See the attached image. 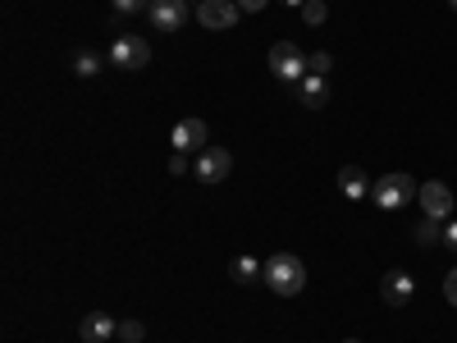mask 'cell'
<instances>
[{"mask_svg": "<svg viewBox=\"0 0 457 343\" xmlns=\"http://www.w3.org/2000/svg\"><path fill=\"white\" fill-rule=\"evenodd\" d=\"M265 284H270V293H279V297H297L302 289H307V265H302L293 252H275V256H265Z\"/></svg>", "mask_w": 457, "mask_h": 343, "instance_id": "cell-1", "label": "cell"}, {"mask_svg": "<svg viewBox=\"0 0 457 343\" xmlns=\"http://www.w3.org/2000/svg\"><path fill=\"white\" fill-rule=\"evenodd\" d=\"M416 193H421V183H416L411 174H403V170H394V174H385L375 188H370V197H375V206L379 211H403Z\"/></svg>", "mask_w": 457, "mask_h": 343, "instance_id": "cell-2", "label": "cell"}, {"mask_svg": "<svg viewBox=\"0 0 457 343\" xmlns=\"http://www.w3.org/2000/svg\"><path fill=\"white\" fill-rule=\"evenodd\" d=\"M270 73H275L279 83H293V88H297V83L312 73V64H307V55H302L293 42H275V46H270Z\"/></svg>", "mask_w": 457, "mask_h": 343, "instance_id": "cell-3", "label": "cell"}, {"mask_svg": "<svg viewBox=\"0 0 457 343\" xmlns=\"http://www.w3.org/2000/svg\"><path fill=\"white\" fill-rule=\"evenodd\" d=\"M110 64L114 69H142V64H151V46L142 42L137 32H120L110 42Z\"/></svg>", "mask_w": 457, "mask_h": 343, "instance_id": "cell-4", "label": "cell"}, {"mask_svg": "<svg viewBox=\"0 0 457 343\" xmlns=\"http://www.w3.org/2000/svg\"><path fill=\"white\" fill-rule=\"evenodd\" d=\"M170 142H174V151L193 156V151H206L211 146V129H206V120H179L174 133H170Z\"/></svg>", "mask_w": 457, "mask_h": 343, "instance_id": "cell-5", "label": "cell"}, {"mask_svg": "<svg viewBox=\"0 0 457 343\" xmlns=\"http://www.w3.org/2000/svg\"><path fill=\"white\" fill-rule=\"evenodd\" d=\"M228 170H234V156H228L224 146H206V151H197L193 174H197L202 183H224V179H228Z\"/></svg>", "mask_w": 457, "mask_h": 343, "instance_id": "cell-6", "label": "cell"}, {"mask_svg": "<svg viewBox=\"0 0 457 343\" xmlns=\"http://www.w3.org/2000/svg\"><path fill=\"white\" fill-rule=\"evenodd\" d=\"M238 5H234V0H202V5H197V23L202 28H211V32H224V28H234L238 23Z\"/></svg>", "mask_w": 457, "mask_h": 343, "instance_id": "cell-7", "label": "cell"}, {"mask_svg": "<svg viewBox=\"0 0 457 343\" xmlns=\"http://www.w3.org/2000/svg\"><path fill=\"white\" fill-rule=\"evenodd\" d=\"M146 19H151V28H161V32H179L183 19H187V0H151Z\"/></svg>", "mask_w": 457, "mask_h": 343, "instance_id": "cell-8", "label": "cell"}, {"mask_svg": "<svg viewBox=\"0 0 457 343\" xmlns=\"http://www.w3.org/2000/svg\"><path fill=\"white\" fill-rule=\"evenodd\" d=\"M416 202H421V211L430 220H453V188L448 183H421Z\"/></svg>", "mask_w": 457, "mask_h": 343, "instance_id": "cell-9", "label": "cell"}, {"mask_svg": "<svg viewBox=\"0 0 457 343\" xmlns=\"http://www.w3.org/2000/svg\"><path fill=\"white\" fill-rule=\"evenodd\" d=\"M411 293H416V284H411V275H407V271H389L385 280H379V297H385L389 307H407Z\"/></svg>", "mask_w": 457, "mask_h": 343, "instance_id": "cell-10", "label": "cell"}, {"mask_svg": "<svg viewBox=\"0 0 457 343\" xmlns=\"http://www.w3.org/2000/svg\"><path fill=\"white\" fill-rule=\"evenodd\" d=\"M114 334H120V321L105 316V312H92V316L79 321V339H83V343H105V339H114Z\"/></svg>", "mask_w": 457, "mask_h": 343, "instance_id": "cell-11", "label": "cell"}, {"mask_svg": "<svg viewBox=\"0 0 457 343\" xmlns=\"http://www.w3.org/2000/svg\"><path fill=\"white\" fill-rule=\"evenodd\" d=\"M297 96H302V105H307V110H320V105L329 101V83H325V73H307V79L297 83Z\"/></svg>", "mask_w": 457, "mask_h": 343, "instance_id": "cell-12", "label": "cell"}, {"mask_svg": "<svg viewBox=\"0 0 457 343\" xmlns=\"http://www.w3.org/2000/svg\"><path fill=\"white\" fill-rule=\"evenodd\" d=\"M338 193L348 197V202H361V197L370 193V183H366V174H361L357 165H343V170H338Z\"/></svg>", "mask_w": 457, "mask_h": 343, "instance_id": "cell-13", "label": "cell"}, {"mask_svg": "<svg viewBox=\"0 0 457 343\" xmlns=\"http://www.w3.org/2000/svg\"><path fill=\"white\" fill-rule=\"evenodd\" d=\"M228 275H234V284H252V280H265V261H256L252 252H247V256H234V265H228Z\"/></svg>", "mask_w": 457, "mask_h": 343, "instance_id": "cell-14", "label": "cell"}, {"mask_svg": "<svg viewBox=\"0 0 457 343\" xmlns=\"http://www.w3.org/2000/svg\"><path fill=\"white\" fill-rule=\"evenodd\" d=\"M73 73H79V79H96V73H101V55L96 51H79V55H73Z\"/></svg>", "mask_w": 457, "mask_h": 343, "instance_id": "cell-15", "label": "cell"}, {"mask_svg": "<svg viewBox=\"0 0 457 343\" xmlns=\"http://www.w3.org/2000/svg\"><path fill=\"white\" fill-rule=\"evenodd\" d=\"M411 238L421 243V247H430V243H439V238H444V229H439V220H430V215H426L421 224L411 229Z\"/></svg>", "mask_w": 457, "mask_h": 343, "instance_id": "cell-16", "label": "cell"}, {"mask_svg": "<svg viewBox=\"0 0 457 343\" xmlns=\"http://www.w3.org/2000/svg\"><path fill=\"white\" fill-rule=\"evenodd\" d=\"M297 14H302V23H307V28H320V23L329 19V10H325V0H307V5H302Z\"/></svg>", "mask_w": 457, "mask_h": 343, "instance_id": "cell-17", "label": "cell"}, {"mask_svg": "<svg viewBox=\"0 0 457 343\" xmlns=\"http://www.w3.org/2000/svg\"><path fill=\"white\" fill-rule=\"evenodd\" d=\"M120 343H142L146 339V325L142 321H120V334H114Z\"/></svg>", "mask_w": 457, "mask_h": 343, "instance_id": "cell-18", "label": "cell"}, {"mask_svg": "<svg viewBox=\"0 0 457 343\" xmlns=\"http://www.w3.org/2000/svg\"><path fill=\"white\" fill-rule=\"evenodd\" d=\"M307 64H312V73H329V69H334V55H329V51H312Z\"/></svg>", "mask_w": 457, "mask_h": 343, "instance_id": "cell-19", "label": "cell"}, {"mask_svg": "<svg viewBox=\"0 0 457 343\" xmlns=\"http://www.w3.org/2000/svg\"><path fill=\"white\" fill-rule=\"evenodd\" d=\"M110 5H114V14H137V10L151 5V0H110Z\"/></svg>", "mask_w": 457, "mask_h": 343, "instance_id": "cell-20", "label": "cell"}, {"mask_svg": "<svg viewBox=\"0 0 457 343\" xmlns=\"http://www.w3.org/2000/svg\"><path fill=\"white\" fill-rule=\"evenodd\" d=\"M439 243L457 252V220H444V238H439Z\"/></svg>", "mask_w": 457, "mask_h": 343, "instance_id": "cell-21", "label": "cell"}, {"mask_svg": "<svg viewBox=\"0 0 457 343\" xmlns=\"http://www.w3.org/2000/svg\"><path fill=\"white\" fill-rule=\"evenodd\" d=\"M234 5H238L243 14H261L265 5H270V0H234Z\"/></svg>", "mask_w": 457, "mask_h": 343, "instance_id": "cell-22", "label": "cell"}, {"mask_svg": "<svg viewBox=\"0 0 457 343\" xmlns=\"http://www.w3.org/2000/svg\"><path fill=\"white\" fill-rule=\"evenodd\" d=\"M444 297L457 307V271H448V280H444Z\"/></svg>", "mask_w": 457, "mask_h": 343, "instance_id": "cell-23", "label": "cell"}, {"mask_svg": "<svg viewBox=\"0 0 457 343\" xmlns=\"http://www.w3.org/2000/svg\"><path fill=\"white\" fill-rule=\"evenodd\" d=\"M170 174H187V156H183V151H174V156H170Z\"/></svg>", "mask_w": 457, "mask_h": 343, "instance_id": "cell-24", "label": "cell"}, {"mask_svg": "<svg viewBox=\"0 0 457 343\" xmlns=\"http://www.w3.org/2000/svg\"><path fill=\"white\" fill-rule=\"evenodd\" d=\"M284 5H293V10H302V5H307V0H284Z\"/></svg>", "mask_w": 457, "mask_h": 343, "instance_id": "cell-25", "label": "cell"}, {"mask_svg": "<svg viewBox=\"0 0 457 343\" xmlns=\"http://www.w3.org/2000/svg\"><path fill=\"white\" fill-rule=\"evenodd\" d=\"M343 343H361V339H343Z\"/></svg>", "mask_w": 457, "mask_h": 343, "instance_id": "cell-26", "label": "cell"}, {"mask_svg": "<svg viewBox=\"0 0 457 343\" xmlns=\"http://www.w3.org/2000/svg\"><path fill=\"white\" fill-rule=\"evenodd\" d=\"M448 5H453V10H457V0H448Z\"/></svg>", "mask_w": 457, "mask_h": 343, "instance_id": "cell-27", "label": "cell"}]
</instances>
